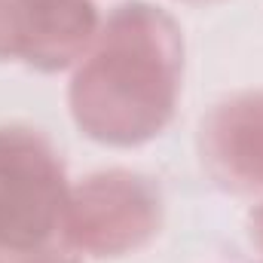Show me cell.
Masks as SVG:
<instances>
[{
	"instance_id": "obj_7",
	"label": "cell",
	"mask_w": 263,
	"mask_h": 263,
	"mask_svg": "<svg viewBox=\"0 0 263 263\" xmlns=\"http://www.w3.org/2000/svg\"><path fill=\"white\" fill-rule=\"evenodd\" d=\"M248 239H251V245L263 254V196H260V202L248 211Z\"/></svg>"
},
{
	"instance_id": "obj_6",
	"label": "cell",
	"mask_w": 263,
	"mask_h": 263,
	"mask_svg": "<svg viewBox=\"0 0 263 263\" xmlns=\"http://www.w3.org/2000/svg\"><path fill=\"white\" fill-rule=\"evenodd\" d=\"M6 263H83V257H77L73 251H67L65 245H46V248H37V251H28V254H15Z\"/></svg>"
},
{
	"instance_id": "obj_1",
	"label": "cell",
	"mask_w": 263,
	"mask_h": 263,
	"mask_svg": "<svg viewBox=\"0 0 263 263\" xmlns=\"http://www.w3.org/2000/svg\"><path fill=\"white\" fill-rule=\"evenodd\" d=\"M184 65V31L168 9L147 0L120 3L70 67L67 110L77 132L117 150L156 141L178 114Z\"/></svg>"
},
{
	"instance_id": "obj_8",
	"label": "cell",
	"mask_w": 263,
	"mask_h": 263,
	"mask_svg": "<svg viewBox=\"0 0 263 263\" xmlns=\"http://www.w3.org/2000/svg\"><path fill=\"white\" fill-rule=\"evenodd\" d=\"M181 3H193V6H202V3H220V0H181Z\"/></svg>"
},
{
	"instance_id": "obj_4",
	"label": "cell",
	"mask_w": 263,
	"mask_h": 263,
	"mask_svg": "<svg viewBox=\"0 0 263 263\" xmlns=\"http://www.w3.org/2000/svg\"><path fill=\"white\" fill-rule=\"evenodd\" d=\"M101 28L95 0H0V65L62 73Z\"/></svg>"
},
{
	"instance_id": "obj_5",
	"label": "cell",
	"mask_w": 263,
	"mask_h": 263,
	"mask_svg": "<svg viewBox=\"0 0 263 263\" xmlns=\"http://www.w3.org/2000/svg\"><path fill=\"white\" fill-rule=\"evenodd\" d=\"M196 150L214 187L233 196H263V86L214 101L199 123Z\"/></svg>"
},
{
	"instance_id": "obj_2",
	"label": "cell",
	"mask_w": 263,
	"mask_h": 263,
	"mask_svg": "<svg viewBox=\"0 0 263 263\" xmlns=\"http://www.w3.org/2000/svg\"><path fill=\"white\" fill-rule=\"evenodd\" d=\"M165 223L159 184L135 168H101L70 184L59 245L77 257L120 260L144 251Z\"/></svg>"
},
{
	"instance_id": "obj_3",
	"label": "cell",
	"mask_w": 263,
	"mask_h": 263,
	"mask_svg": "<svg viewBox=\"0 0 263 263\" xmlns=\"http://www.w3.org/2000/svg\"><path fill=\"white\" fill-rule=\"evenodd\" d=\"M70 178L59 147L34 126H0V254L59 242Z\"/></svg>"
}]
</instances>
